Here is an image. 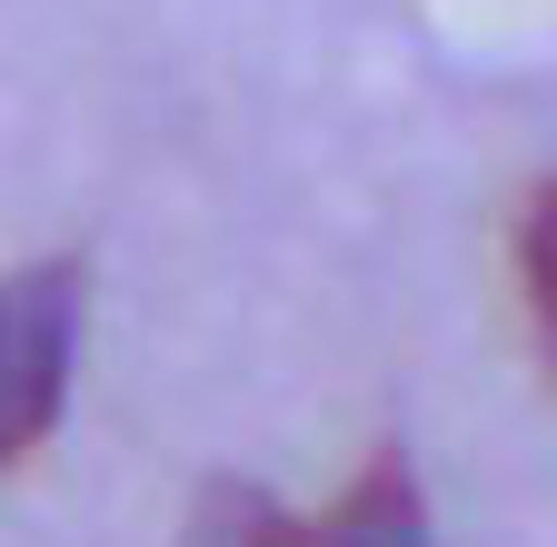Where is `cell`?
Listing matches in <instances>:
<instances>
[{"label": "cell", "mask_w": 557, "mask_h": 547, "mask_svg": "<svg viewBox=\"0 0 557 547\" xmlns=\"http://www.w3.org/2000/svg\"><path fill=\"white\" fill-rule=\"evenodd\" d=\"M199 547H438V537H429V508H418V477L398 458H379L319 527L249 498V488H220L199 508Z\"/></svg>", "instance_id": "cell-2"}, {"label": "cell", "mask_w": 557, "mask_h": 547, "mask_svg": "<svg viewBox=\"0 0 557 547\" xmlns=\"http://www.w3.org/2000/svg\"><path fill=\"white\" fill-rule=\"evenodd\" d=\"M518 259H528V299H537V319H547V338H557V189L528 199V239H518Z\"/></svg>", "instance_id": "cell-3"}, {"label": "cell", "mask_w": 557, "mask_h": 547, "mask_svg": "<svg viewBox=\"0 0 557 547\" xmlns=\"http://www.w3.org/2000/svg\"><path fill=\"white\" fill-rule=\"evenodd\" d=\"M70 359H81V269H11L0 279V468L50 438Z\"/></svg>", "instance_id": "cell-1"}]
</instances>
